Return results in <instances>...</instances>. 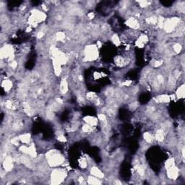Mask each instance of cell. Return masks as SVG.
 Returning <instances> with one entry per match:
<instances>
[{"mask_svg": "<svg viewBox=\"0 0 185 185\" xmlns=\"http://www.w3.org/2000/svg\"><path fill=\"white\" fill-rule=\"evenodd\" d=\"M86 98L88 100V101H95L96 99V95L95 93H93V92H89V93H87V95H86Z\"/></svg>", "mask_w": 185, "mask_h": 185, "instance_id": "22", "label": "cell"}, {"mask_svg": "<svg viewBox=\"0 0 185 185\" xmlns=\"http://www.w3.org/2000/svg\"><path fill=\"white\" fill-rule=\"evenodd\" d=\"M98 119L102 122H104L106 120V115L103 114H101L98 115Z\"/></svg>", "mask_w": 185, "mask_h": 185, "instance_id": "34", "label": "cell"}, {"mask_svg": "<svg viewBox=\"0 0 185 185\" xmlns=\"http://www.w3.org/2000/svg\"><path fill=\"white\" fill-rule=\"evenodd\" d=\"M164 139V134L162 129H158L155 133V140L158 142H162Z\"/></svg>", "mask_w": 185, "mask_h": 185, "instance_id": "20", "label": "cell"}, {"mask_svg": "<svg viewBox=\"0 0 185 185\" xmlns=\"http://www.w3.org/2000/svg\"><path fill=\"white\" fill-rule=\"evenodd\" d=\"M2 87L5 89V91H9L13 87V83L10 80H5L2 83Z\"/></svg>", "mask_w": 185, "mask_h": 185, "instance_id": "15", "label": "cell"}, {"mask_svg": "<svg viewBox=\"0 0 185 185\" xmlns=\"http://www.w3.org/2000/svg\"><path fill=\"white\" fill-rule=\"evenodd\" d=\"M185 89L184 85H182L181 86H180L178 90H176V96L178 98H184L185 95Z\"/></svg>", "mask_w": 185, "mask_h": 185, "instance_id": "18", "label": "cell"}, {"mask_svg": "<svg viewBox=\"0 0 185 185\" xmlns=\"http://www.w3.org/2000/svg\"><path fill=\"white\" fill-rule=\"evenodd\" d=\"M136 169H137V173L140 175V176H143L145 174V169L142 166H140V165H137L136 166Z\"/></svg>", "mask_w": 185, "mask_h": 185, "instance_id": "29", "label": "cell"}, {"mask_svg": "<svg viewBox=\"0 0 185 185\" xmlns=\"http://www.w3.org/2000/svg\"><path fill=\"white\" fill-rule=\"evenodd\" d=\"M115 63L119 67H122L125 64V60L124 59L121 57H117L115 58Z\"/></svg>", "mask_w": 185, "mask_h": 185, "instance_id": "21", "label": "cell"}, {"mask_svg": "<svg viewBox=\"0 0 185 185\" xmlns=\"http://www.w3.org/2000/svg\"><path fill=\"white\" fill-rule=\"evenodd\" d=\"M83 120L85 121L87 124H88L91 126H96L98 124V119L94 116H86L83 118Z\"/></svg>", "mask_w": 185, "mask_h": 185, "instance_id": "12", "label": "cell"}, {"mask_svg": "<svg viewBox=\"0 0 185 185\" xmlns=\"http://www.w3.org/2000/svg\"><path fill=\"white\" fill-rule=\"evenodd\" d=\"M143 137H144L145 140L147 142H151L153 140V137H152L151 134L149 132H145L143 134Z\"/></svg>", "mask_w": 185, "mask_h": 185, "instance_id": "25", "label": "cell"}, {"mask_svg": "<svg viewBox=\"0 0 185 185\" xmlns=\"http://www.w3.org/2000/svg\"><path fill=\"white\" fill-rule=\"evenodd\" d=\"M10 66H11V67H12V68H13V69H15V68L17 67V66H18V63H17L15 61H13V62H11Z\"/></svg>", "mask_w": 185, "mask_h": 185, "instance_id": "39", "label": "cell"}, {"mask_svg": "<svg viewBox=\"0 0 185 185\" xmlns=\"http://www.w3.org/2000/svg\"><path fill=\"white\" fill-rule=\"evenodd\" d=\"M161 64H162V62H161V61H155V62H154V67H158L160 66Z\"/></svg>", "mask_w": 185, "mask_h": 185, "instance_id": "40", "label": "cell"}, {"mask_svg": "<svg viewBox=\"0 0 185 185\" xmlns=\"http://www.w3.org/2000/svg\"><path fill=\"white\" fill-rule=\"evenodd\" d=\"M139 4L140 5L141 7H144L148 6V5L150 4V2H147V1H140V2H139Z\"/></svg>", "mask_w": 185, "mask_h": 185, "instance_id": "37", "label": "cell"}, {"mask_svg": "<svg viewBox=\"0 0 185 185\" xmlns=\"http://www.w3.org/2000/svg\"><path fill=\"white\" fill-rule=\"evenodd\" d=\"M46 19V15L43 12L35 10L31 14V16L29 19V23L33 26H36L38 23L42 22Z\"/></svg>", "mask_w": 185, "mask_h": 185, "instance_id": "4", "label": "cell"}, {"mask_svg": "<svg viewBox=\"0 0 185 185\" xmlns=\"http://www.w3.org/2000/svg\"><path fill=\"white\" fill-rule=\"evenodd\" d=\"M85 58L88 61H93L96 59L98 57V51L96 45L88 46L85 50Z\"/></svg>", "mask_w": 185, "mask_h": 185, "instance_id": "3", "label": "cell"}, {"mask_svg": "<svg viewBox=\"0 0 185 185\" xmlns=\"http://www.w3.org/2000/svg\"><path fill=\"white\" fill-rule=\"evenodd\" d=\"M106 113L107 114L109 115V116H115V114H116V111H115L114 109L111 108V109H109L106 110Z\"/></svg>", "mask_w": 185, "mask_h": 185, "instance_id": "32", "label": "cell"}, {"mask_svg": "<svg viewBox=\"0 0 185 185\" xmlns=\"http://www.w3.org/2000/svg\"><path fill=\"white\" fill-rule=\"evenodd\" d=\"M44 32H42V31H41V32H39L38 33V36H37V37H38V38H42V37L44 36Z\"/></svg>", "mask_w": 185, "mask_h": 185, "instance_id": "42", "label": "cell"}, {"mask_svg": "<svg viewBox=\"0 0 185 185\" xmlns=\"http://www.w3.org/2000/svg\"><path fill=\"white\" fill-rule=\"evenodd\" d=\"M126 24L129 28H133V29H137L139 28V23L134 18H129L126 21Z\"/></svg>", "mask_w": 185, "mask_h": 185, "instance_id": "9", "label": "cell"}, {"mask_svg": "<svg viewBox=\"0 0 185 185\" xmlns=\"http://www.w3.org/2000/svg\"><path fill=\"white\" fill-rule=\"evenodd\" d=\"M131 83H132L131 80H127V81H125L124 83H122V85H125V86H129V85H131Z\"/></svg>", "mask_w": 185, "mask_h": 185, "instance_id": "41", "label": "cell"}, {"mask_svg": "<svg viewBox=\"0 0 185 185\" xmlns=\"http://www.w3.org/2000/svg\"><path fill=\"white\" fill-rule=\"evenodd\" d=\"M57 140L59 141H60V142H65V141L67 140H66V138H65V137H64V135H63L62 134H59V135L58 136Z\"/></svg>", "mask_w": 185, "mask_h": 185, "instance_id": "38", "label": "cell"}, {"mask_svg": "<svg viewBox=\"0 0 185 185\" xmlns=\"http://www.w3.org/2000/svg\"><path fill=\"white\" fill-rule=\"evenodd\" d=\"M155 100V102L160 103H168L171 100V96L167 94H162V95L157 96Z\"/></svg>", "mask_w": 185, "mask_h": 185, "instance_id": "10", "label": "cell"}, {"mask_svg": "<svg viewBox=\"0 0 185 185\" xmlns=\"http://www.w3.org/2000/svg\"><path fill=\"white\" fill-rule=\"evenodd\" d=\"M19 139L20 141H21L23 143L28 144L30 142V140H31V134L29 133L21 134L19 137Z\"/></svg>", "mask_w": 185, "mask_h": 185, "instance_id": "16", "label": "cell"}, {"mask_svg": "<svg viewBox=\"0 0 185 185\" xmlns=\"http://www.w3.org/2000/svg\"><path fill=\"white\" fill-rule=\"evenodd\" d=\"M20 150L23 153H27L28 154V147H27L26 145H22L20 147Z\"/></svg>", "mask_w": 185, "mask_h": 185, "instance_id": "35", "label": "cell"}, {"mask_svg": "<svg viewBox=\"0 0 185 185\" xmlns=\"http://www.w3.org/2000/svg\"><path fill=\"white\" fill-rule=\"evenodd\" d=\"M61 65L62 64H59L57 61H56L55 59H54L53 61V67H54V72L57 75H59L61 72H62V68H61Z\"/></svg>", "mask_w": 185, "mask_h": 185, "instance_id": "13", "label": "cell"}, {"mask_svg": "<svg viewBox=\"0 0 185 185\" xmlns=\"http://www.w3.org/2000/svg\"><path fill=\"white\" fill-rule=\"evenodd\" d=\"M14 57L13 50L12 46H5L1 49V57L2 59L4 58H12Z\"/></svg>", "mask_w": 185, "mask_h": 185, "instance_id": "6", "label": "cell"}, {"mask_svg": "<svg viewBox=\"0 0 185 185\" xmlns=\"http://www.w3.org/2000/svg\"><path fill=\"white\" fill-rule=\"evenodd\" d=\"M138 40H140L143 44H145L148 41V38H147L146 35H141L139 37V38H138Z\"/></svg>", "mask_w": 185, "mask_h": 185, "instance_id": "33", "label": "cell"}, {"mask_svg": "<svg viewBox=\"0 0 185 185\" xmlns=\"http://www.w3.org/2000/svg\"><path fill=\"white\" fill-rule=\"evenodd\" d=\"M88 184L96 185L101 184V181H100V179H98V178H97L96 176H91L88 178Z\"/></svg>", "mask_w": 185, "mask_h": 185, "instance_id": "17", "label": "cell"}, {"mask_svg": "<svg viewBox=\"0 0 185 185\" xmlns=\"http://www.w3.org/2000/svg\"><path fill=\"white\" fill-rule=\"evenodd\" d=\"M80 166L82 168H85L87 166V162H86V160L85 159L81 160V161L80 162Z\"/></svg>", "mask_w": 185, "mask_h": 185, "instance_id": "36", "label": "cell"}, {"mask_svg": "<svg viewBox=\"0 0 185 185\" xmlns=\"http://www.w3.org/2000/svg\"><path fill=\"white\" fill-rule=\"evenodd\" d=\"M28 154L29 155H31L33 158H35L36 157L37 155V153H36V147L35 145L33 144L30 145V146L28 147Z\"/></svg>", "mask_w": 185, "mask_h": 185, "instance_id": "19", "label": "cell"}, {"mask_svg": "<svg viewBox=\"0 0 185 185\" xmlns=\"http://www.w3.org/2000/svg\"><path fill=\"white\" fill-rule=\"evenodd\" d=\"M90 173L92 174V176H96L98 179H102L104 177V173H103V172L96 166L93 167L90 170Z\"/></svg>", "mask_w": 185, "mask_h": 185, "instance_id": "11", "label": "cell"}, {"mask_svg": "<svg viewBox=\"0 0 185 185\" xmlns=\"http://www.w3.org/2000/svg\"><path fill=\"white\" fill-rule=\"evenodd\" d=\"M60 90L62 93H66L68 91V83L65 78L62 79L60 83Z\"/></svg>", "mask_w": 185, "mask_h": 185, "instance_id": "14", "label": "cell"}, {"mask_svg": "<svg viewBox=\"0 0 185 185\" xmlns=\"http://www.w3.org/2000/svg\"><path fill=\"white\" fill-rule=\"evenodd\" d=\"M146 21H147L148 23H150V24H153V25L157 24L158 18L155 17V16H152V17H150L147 19H146Z\"/></svg>", "mask_w": 185, "mask_h": 185, "instance_id": "26", "label": "cell"}, {"mask_svg": "<svg viewBox=\"0 0 185 185\" xmlns=\"http://www.w3.org/2000/svg\"><path fill=\"white\" fill-rule=\"evenodd\" d=\"M88 17L90 19H92V18H94V14H93V13H88Z\"/></svg>", "mask_w": 185, "mask_h": 185, "instance_id": "43", "label": "cell"}, {"mask_svg": "<svg viewBox=\"0 0 185 185\" xmlns=\"http://www.w3.org/2000/svg\"><path fill=\"white\" fill-rule=\"evenodd\" d=\"M82 129L84 132H90L93 131V126L90 125L88 124H86L83 125Z\"/></svg>", "mask_w": 185, "mask_h": 185, "instance_id": "24", "label": "cell"}, {"mask_svg": "<svg viewBox=\"0 0 185 185\" xmlns=\"http://www.w3.org/2000/svg\"><path fill=\"white\" fill-rule=\"evenodd\" d=\"M173 50L176 53V54H179L180 51H181V49H182V47H181V46L179 44H176L173 46Z\"/></svg>", "mask_w": 185, "mask_h": 185, "instance_id": "30", "label": "cell"}, {"mask_svg": "<svg viewBox=\"0 0 185 185\" xmlns=\"http://www.w3.org/2000/svg\"><path fill=\"white\" fill-rule=\"evenodd\" d=\"M66 177V172L63 169H55L51 173V183L54 184H58L63 181Z\"/></svg>", "mask_w": 185, "mask_h": 185, "instance_id": "2", "label": "cell"}, {"mask_svg": "<svg viewBox=\"0 0 185 185\" xmlns=\"http://www.w3.org/2000/svg\"><path fill=\"white\" fill-rule=\"evenodd\" d=\"M3 167L7 171H10L13 169V158L10 156H7L3 162Z\"/></svg>", "mask_w": 185, "mask_h": 185, "instance_id": "8", "label": "cell"}, {"mask_svg": "<svg viewBox=\"0 0 185 185\" xmlns=\"http://www.w3.org/2000/svg\"><path fill=\"white\" fill-rule=\"evenodd\" d=\"M164 19L163 17H160L159 18H158V21H157V25L160 28H163V24H164Z\"/></svg>", "mask_w": 185, "mask_h": 185, "instance_id": "31", "label": "cell"}, {"mask_svg": "<svg viewBox=\"0 0 185 185\" xmlns=\"http://www.w3.org/2000/svg\"><path fill=\"white\" fill-rule=\"evenodd\" d=\"M56 38H57V40L59 41H62L65 38V35L63 32H58L57 33Z\"/></svg>", "mask_w": 185, "mask_h": 185, "instance_id": "28", "label": "cell"}, {"mask_svg": "<svg viewBox=\"0 0 185 185\" xmlns=\"http://www.w3.org/2000/svg\"><path fill=\"white\" fill-rule=\"evenodd\" d=\"M46 155L49 166L52 167H56L61 165L64 160V157L55 150L49 151Z\"/></svg>", "mask_w": 185, "mask_h": 185, "instance_id": "1", "label": "cell"}, {"mask_svg": "<svg viewBox=\"0 0 185 185\" xmlns=\"http://www.w3.org/2000/svg\"><path fill=\"white\" fill-rule=\"evenodd\" d=\"M167 176L170 179L175 180L179 176V169H178V168L173 165L171 167L167 168Z\"/></svg>", "mask_w": 185, "mask_h": 185, "instance_id": "7", "label": "cell"}, {"mask_svg": "<svg viewBox=\"0 0 185 185\" xmlns=\"http://www.w3.org/2000/svg\"><path fill=\"white\" fill-rule=\"evenodd\" d=\"M179 22V19L178 18H171L169 19H167L164 21L163 28L165 29L167 33L172 32L174 28L176 27Z\"/></svg>", "mask_w": 185, "mask_h": 185, "instance_id": "5", "label": "cell"}, {"mask_svg": "<svg viewBox=\"0 0 185 185\" xmlns=\"http://www.w3.org/2000/svg\"><path fill=\"white\" fill-rule=\"evenodd\" d=\"M111 41H112V42H113L116 46H119L120 44H121L120 39H119V38L118 37V36H117L116 34L113 35V36H112V38H111Z\"/></svg>", "mask_w": 185, "mask_h": 185, "instance_id": "23", "label": "cell"}, {"mask_svg": "<svg viewBox=\"0 0 185 185\" xmlns=\"http://www.w3.org/2000/svg\"><path fill=\"white\" fill-rule=\"evenodd\" d=\"M173 165H174V159L172 158L168 159V160L166 161V163H165V166H166V168H168L171 167Z\"/></svg>", "mask_w": 185, "mask_h": 185, "instance_id": "27", "label": "cell"}]
</instances>
